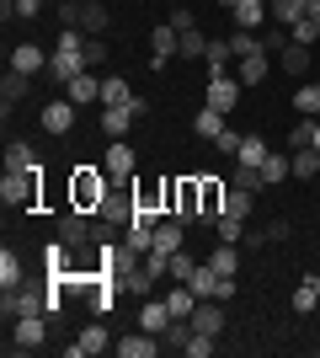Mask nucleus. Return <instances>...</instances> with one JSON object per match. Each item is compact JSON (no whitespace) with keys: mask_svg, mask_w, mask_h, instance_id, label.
Instances as JSON below:
<instances>
[{"mask_svg":"<svg viewBox=\"0 0 320 358\" xmlns=\"http://www.w3.org/2000/svg\"><path fill=\"white\" fill-rule=\"evenodd\" d=\"M43 171H48L43 161L32 166V171H6L0 177V203L6 209H38L43 203Z\"/></svg>","mask_w":320,"mask_h":358,"instance_id":"obj_1","label":"nucleus"},{"mask_svg":"<svg viewBox=\"0 0 320 358\" xmlns=\"http://www.w3.org/2000/svg\"><path fill=\"white\" fill-rule=\"evenodd\" d=\"M107 187H112L107 166H75V171H70V209L96 214V209H102V198H107Z\"/></svg>","mask_w":320,"mask_h":358,"instance_id":"obj_2","label":"nucleus"},{"mask_svg":"<svg viewBox=\"0 0 320 358\" xmlns=\"http://www.w3.org/2000/svg\"><path fill=\"white\" fill-rule=\"evenodd\" d=\"M59 22H64V27L91 32V38H102V32H107V6H102V0H59Z\"/></svg>","mask_w":320,"mask_h":358,"instance_id":"obj_3","label":"nucleus"},{"mask_svg":"<svg viewBox=\"0 0 320 358\" xmlns=\"http://www.w3.org/2000/svg\"><path fill=\"white\" fill-rule=\"evenodd\" d=\"M0 315H6V321H22V315H54V299L16 284V289H6V299H0Z\"/></svg>","mask_w":320,"mask_h":358,"instance_id":"obj_4","label":"nucleus"},{"mask_svg":"<svg viewBox=\"0 0 320 358\" xmlns=\"http://www.w3.org/2000/svg\"><path fill=\"white\" fill-rule=\"evenodd\" d=\"M171 214L182 224H198L203 220V193H198V177H171Z\"/></svg>","mask_w":320,"mask_h":358,"instance_id":"obj_5","label":"nucleus"},{"mask_svg":"<svg viewBox=\"0 0 320 358\" xmlns=\"http://www.w3.org/2000/svg\"><path fill=\"white\" fill-rule=\"evenodd\" d=\"M48 343V315H22L11 321V353H38Z\"/></svg>","mask_w":320,"mask_h":358,"instance_id":"obj_6","label":"nucleus"},{"mask_svg":"<svg viewBox=\"0 0 320 358\" xmlns=\"http://www.w3.org/2000/svg\"><path fill=\"white\" fill-rule=\"evenodd\" d=\"M102 107H134L139 118L150 113V102H144V96H139V91L128 86L123 75H102Z\"/></svg>","mask_w":320,"mask_h":358,"instance_id":"obj_7","label":"nucleus"},{"mask_svg":"<svg viewBox=\"0 0 320 358\" xmlns=\"http://www.w3.org/2000/svg\"><path fill=\"white\" fill-rule=\"evenodd\" d=\"M235 102H241V80L229 70H219L208 80V91H203V107H213V113H235Z\"/></svg>","mask_w":320,"mask_h":358,"instance_id":"obj_8","label":"nucleus"},{"mask_svg":"<svg viewBox=\"0 0 320 358\" xmlns=\"http://www.w3.org/2000/svg\"><path fill=\"white\" fill-rule=\"evenodd\" d=\"M48 75H54V86H70L75 75H86V54L80 48H54L48 54Z\"/></svg>","mask_w":320,"mask_h":358,"instance_id":"obj_9","label":"nucleus"},{"mask_svg":"<svg viewBox=\"0 0 320 358\" xmlns=\"http://www.w3.org/2000/svg\"><path fill=\"white\" fill-rule=\"evenodd\" d=\"M91 236H96V224H91L86 209L59 214V241H64V246H91Z\"/></svg>","mask_w":320,"mask_h":358,"instance_id":"obj_10","label":"nucleus"},{"mask_svg":"<svg viewBox=\"0 0 320 358\" xmlns=\"http://www.w3.org/2000/svg\"><path fill=\"white\" fill-rule=\"evenodd\" d=\"M107 348H112V337H107L102 315H96V321H91L86 331H80V337H75L70 348H64V353H70V358H96V353H107Z\"/></svg>","mask_w":320,"mask_h":358,"instance_id":"obj_11","label":"nucleus"},{"mask_svg":"<svg viewBox=\"0 0 320 358\" xmlns=\"http://www.w3.org/2000/svg\"><path fill=\"white\" fill-rule=\"evenodd\" d=\"M43 129L48 134H70V129H75V102H70V96H54V102L43 107Z\"/></svg>","mask_w":320,"mask_h":358,"instance_id":"obj_12","label":"nucleus"},{"mask_svg":"<svg viewBox=\"0 0 320 358\" xmlns=\"http://www.w3.org/2000/svg\"><path fill=\"white\" fill-rule=\"evenodd\" d=\"M102 166H107V177H134V171H139V155L123 145V139H112L107 155H102Z\"/></svg>","mask_w":320,"mask_h":358,"instance_id":"obj_13","label":"nucleus"},{"mask_svg":"<svg viewBox=\"0 0 320 358\" xmlns=\"http://www.w3.org/2000/svg\"><path fill=\"white\" fill-rule=\"evenodd\" d=\"M198 193H203V220H219V214H224V193H229V187H224V177H198Z\"/></svg>","mask_w":320,"mask_h":358,"instance_id":"obj_14","label":"nucleus"},{"mask_svg":"<svg viewBox=\"0 0 320 358\" xmlns=\"http://www.w3.org/2000/svg\"><path fill=\"white\" fill-rule=\"evenodd\" d=\"M150 252H160V257L182 252V220H176V214H166V220L155 224V246H150Z\"/></svg>","mask_w":320,"mask_h":358,"instance_id":"obj_15","label":"nucleus"},{"mask_svg":"<svg viewBox=\"0 0 320 358\" xmlns=\"http://www.w3.org/2000/svg\"><path fill=\"white\" fill-rule=\"evenodd\" d=\"M192 327L208 331V337H219V331H224V299H198V310H192Z\"/></svg>","mask_w":320,"mask_h":358,"instance_id":"obj_16","label":"nucleus"},{"mask_svg":"<svg viewBox=\"0 0 320 358\" xmlns=\"http://www.w3.org/2000/svg\"><path fill=\"white\" fill-rule=\"evenodd\" d=\"M171 321H176V315H171V305H166V299H144V305H139V327H144V331H155V337H160V331H166Z\"/></svg>","mask_w":320,"mask_h":358,"instance_id":"obj_17","label":"nucleus"},{"mask_svg":"<svg viewBox=\"0 0 320 358\" xmlns=\"http://www.w3.org/2000/svg\"><path fill=\"white\" fill-rule=\"evenodd\" d=\"M32 91V75H22V70H6V80H0V107H6V118H11V107L22 102Z\"/></svg>","mask_w":320,"mask_h":358,"instance_id":"obj_18","label":"nucleus"},{"mask_svg":"<svg viewBox=\"0 0 320 358\" xmlns=\"http://www.w3.org/2000/svg\"><path fill=\"white\" fill-rule=\"evenodd\" d=\"M64 96H70V102H75V107H86V102H96V96H102V75H96V70H86V75H75V80H70V86H64Z\"/></svg>","mask_w":320,"mask_h":358,"instance_id":"obj_19","label":"nucleus"},{"mask_svg":"<svg viewBox=\"0 0 320 358\" xmlns=\"http://www.w3.org/2000/svg\"><path fill=\"white\" fill-rule=\"evenodd\" d=\"M11 70L38 75V70H48V54H43L38 43H16V48H11Z\"/></svg>","mask_w":320,"mask_h":358,"instance_id":"obj_20","label":"nucleus"},{"mask_svg":"<svg viewBox=\"0 0 320 358\" xmlns=\"http://www.w3.org/2000/svg\"><path fill=\"white\" fill-rule=\"evenodd\" d=\"M134 118H139L134 107H102V118H96V123H102V134L123 139V134H128V129H134Z\"/></svg>","mask_w":320,"mask_h":358,"instance_id":"obj_21","label":"nucleus"},{"mask_svg":"<svg viewBox=\"0 0 320 358\" xmlns=\"http://www.w3.org/2000/svg\"><path fill=\"white\" fill-rule=\"evenodd\" d=\"M32 166H38V150L27 139H11L6 145V171H32Z\"/></svg>","mask_w":320,"mask_h":358,"instance_id":"obj_22","label":"nucleus"},{"mask_svg":"<svg viewBox=\"0 0 320 358\" xmlns=\"http://www.w3.org/2000/svg\"><path fill=\"white\" fill-rule=\"evenodd\" d=\"M187 284H192V294H198V299H219V284H224V273H213L208 262H203V268L192 273Z\"/></svg>","mask_w":320,"mask_h":358,"instance_id":"obj_23","label":"nucleus"},{"mask_svg":"<svg viewBox=\"0 0 320 358\" xmlns=\"http://www.w3.org/2000/svg\"><path fill=\"white\" fill-rule=\"evenodd\" d=\"M277 70H283V75H310V48L305 43H289L283 54H277Z\"/></svg>","mask_w":320,"mask_h":358,"instance_id":"obj_24","label":"nucleus"},{"mask_svg":"<svg viewBox=\"0 0 320 358\" xmlns=\"http://www.w3.org/2000/svg\"><path fill=\"white\" fill-rule=\"evenodd\" d=\"M229 187H245V193H261L267 187V177H261V166H229Z\"/></svg>","mask_w":320,"mask_h":358,"instance_id":"obj_25","label":"nucleus"},{"mask_svg":"<svg viewBox=\"0 0 320 358\" xmlns=\"http://www.w3.org/2000/svg\"><path fill=\"white\" fill-rule=\"evenodd\" d=\"M251 209H257V193H245V187H229L224 193V214L229 220H251Z\"/></svg>","mask_w":320,"mask_h":358,"instance_id":"obj_26","label":"nucleus"},{"mask_svg":"<svg viewBox=\"0 0 320 358\" xmlns=\"http://www.w3.org/2000/svg\"><path fill=\"white\" fill-rule=\"evenodd\" d=\"M289 166H294V177H299V182L320 177V150H315V145H310V150H294V155H289Z\"/></svg>","mask_w":320,"mask_h":358,"instance_id":"obj_27","label":"nucleus"},{"mask_svg":"<svg viewBox=\"0 0 320 358\" xmlns=\"http://www.w3.org/2000/svg\"><path fill=\"white\" fill-rule=\"evenodd\" d=\"M267 155H273V150H267V139H261V134H245L241 150H235V161H241V166H261Z\"/></svg>","mask_w":320,"mask_h":358,"instance_id":"obj_28","label":"nucleus"},{"mask_svg":"<svg viewBox=\"0 0 320 358\" xmlns=\"http://www.w3.org/2000/svg\"><path fill=\"white\" fill-rule=\"evenodd\" d=\"M305 6H310V0H273V6H267V16H273L277 27H294V22L305 16Z\"/></svg>","mask_w":320,"mask_h":358,"instance_id":"obj_29","label":"nucleus"},{"mask_svg":"<svg viewBox=\"0 0 320 358\" xmlns=\"http://www.w3.org/2000/svg\"><path fill=\"white\" fill-rule=\"evenodd\" d=\"M261 22H267V6H261V0H241V6H235V27L257 32Z\"/></svg>","mask_w":320,"mask_h":358,"instance_id":"obj_30","label":"nucleus"},{"mask_svg":"<svg viewBox=\"0 0 320 358\" xmlns=\"http://www.w3.org/2000/svg\"><path fill=\"white\" fill-rule=\"evenodd\" d=\"M213 273H224V278H235V268H241V246H229V241H219V252L208 257Z\"/></svg>","mask_w":320,"mask_h":358,"instance_id":"obj_31","label":"nucleus"},{"mask_svg":"<svg viewBox=\"0 0 320 358\" xmlns=\"http://www.w3.org/2000/svg\"><path fill=\"white\" fill-rule=\"evenodd\" d=\"M235 80H241V86H261V80H267V54H251V59H241Z\"/></svg>","mask_w":320,"mask_h":358,"instance_id":"obj_32","label":"nucleus"},{"mask_svg":"<svg viewBox=\"0 0 320 358\" xmlns=\"http://www.w3.org/2000/svg\"><path fill=\"white\" fill-rule=\"evenodd\" d=\"M192 129H198V139H208V145H213V139L224 134V113H213V107H203L198 118H192Z\"/></svg>","mask_w":320,"mask_h":358,"instance_id":"obj_33","label":"nucleus"},{"mask_svg":"<svg viewBox=\"0 0 320 358\" xmlns=\"http://www.w3.org/2000/svg\"><path fill=\"white\" fill-rule=\"evenodd\" d=\"M229 48H235V59H251V54H267V48H261V38H257V32H245V27H235V32H229Z\"/></svg>","mask_w":320,"mask_h":358,"instance_id":"obj_34","label":"nucleus"},{"mask_svg":"<svg viewBox=\"0 0 320 358\" xmlns=\"http://www.w3.org/2000/svg\"><path fill=\"white\" fill-rule=\"evenodd\" d=\"M235 59V48H229V38H208V54H203V64H208L213 75L224 70V64Z\"/></svg>","mask_w":320,"mask_h":358,"instance_id":"obj_35","label":"nucleus"},{"mask_svg":"<svg viewBox=\"0 0 320 358\" xmlns=\"http://www.w3.org/2000/svg\"><path fill=\"white\" fill-rule=\"evenodd\" d=\"M166 305H171V315H192L198 310V294H192V284H176L166 294Z\"/></svg>","mask_w":320,"mask_h":358,"instance_id":"obj_36","label":"nucleus"},{"mask_svg":"<svg viewBox=\"0 0 320 358\" xmlns=\"http://www.w3.org/2000/svg\"><path fill=\"white\" fill-rule=\"evenodd\" d=\"M213 236L229 241V246H241V241H245V220H229V214H219V220H213Z\"/></svg>","mask_w":320,"mask_h":358,"instance_id":"obj_37","label":"nucleus"},{"mask_svg":"<svg viewBox=\"0 0 320 358\" xmlns=\"http://www.w3.org/2000/svg\"><path fill=\"white\" fill-rule=\"evenodd\" d=\"M0 284H6V289H16V284H22V257H16L11 246L0 252Z\"/></svg>","mask_w":320,"mask_h":358,"instance_id":"obj_38","label":"nucleus"},{"mask_svg":"<svg viewBox=\"0 0 320 358\" xmlns=\"http://www.w3.org/2000/svg\"><path fill=\"white\" fill-rule=\"evenodd\" d=\"M261 177H267V187H277V182H283V177H294L289 155H267V161H261Z\"/></svg>","mask_w":320,"mask_h":358,"instance_id":"obj_39","label":"nucleus"},{"mask_svg":"<svg viewBox=\"0 0 320 358\" xmlns=\"http://www.w3.org/2000/svg\"><path fill=\"white\" fill-rule=\"evenodd\" d=\"M176 54H182V59H203V54H208V38H203L198 27H187V32H182V48H176Z\"/></svg>","mask_w":320,"mask_h":358,"instance_id":"obj_40","label":"nucleus"},{"mask_svg":"<svg viewBox=\"0 0 320 358\" xmlns=\"http://www.w3.org/2000/svg\"><path fill=\"white\" fill-rule=\"evenodd\" d=\"M315 305H320V294H315V278H305V284L294 289V310H299V315H310Z\"/></svg>","mask_w":320,"mask_h":358,"instance_id":"obj_41","label":"nucleus"},{"mask_svg":"<svg viewBox=\"0 0 320 358\" xmlns=\"http://www.w3.org/2000/svg\"><path fill=\"white\" fill-rule=\"evenodd\" d=\"M294 107H299L305 118H315V113H320V86H299V91H294Z\"/></svg>","mask_w":320,"mask_h":358,"instance_id":"obj_42","label":"nucleus"},{"mask_svg":"<svg viewBox=\"0 0 320 358\" xmlns=\"http://www.w3.org/2000/svg\"><path fill=\"white\" fill-rule=\"evenodd\" d=\"M289 43H294V38H289V27H277V22H273L267 32H261V48H267V54H283Z\"/></svg>","mask_w":320,"mask_h":358,"instance_id":"obj_43","label":"nucleus"},{"mask_svg":"<svg viewBox=\"0 0 320 358\" xmlns=\"http://www.w3.org/2000/svg\"><path fill=\"white\" fill-rule=\"evenodd\" d=\"M289 38H294V43H305V48H315V43H320V27H315V22H305V16H299V22H294V27H289Z\"/></svg>","mask_w":320,"mask_h":358,"instance_id":"obj_44","label":"nucleus"},{"mask_svg":"<svg viewBox=\"0 0 320 358\" xmlns=\"http://www.w3.org/2000/svg\"><path fill=\"white\" fill-rule=\"evenodd\" d=\"M80 54H86V70H96V64H107V54H112V48H107L102 38H86V48H80Z\"/></svg>","mask_w":320,"mask_h":358,"instance_id":"obj_45","label":"nucleus"},{"mask_svg":"<svg viewBox=\"0 0 320 358\" xmlns=\"http://www.w3.org/2000/svg\"><path fill=\"white\" fill-rule=\"evenodd\" d=\"M289 145L294 150H310V145H315V118H305L299 129H289Z\"/></svg>","mask_w":320,"mask_h":358,"instance_id":"obj_46","label":"nucleus"},{"mask_svg":"<svg viewBox=\"0 0 320 358\" xmlns=\"http://www.w3.org/2000/svg\"><path fill=\"white\" fill-rule=\"evenodd\" d=\"M192 273H198V262H192L187 252H176V257H171V278H176V284H187Z\"/></svg>","mask_w":320,"mask_h":358,"instance_id":"obj_47","label":"nucleus"},{"mask_svg":"<svg viewBox=\"0 0 320 358\" xmlns=\"http://www.w3.org/2000/svg\"><path fill=\"white\" fill-rule=\"evenodd\" d=\"M213 348H219V337H208V331H198V337L187 343V358H208Z\"/></svg>","mask_w":320,"mask_h":358,"instance_id":"obj_48","label":"nucleus"},{"mask_svg":"<svg viewBox=\"0 0 320 358\" xmlns=\"http://www.w3.org/2000/svg\"><path fill=\"white\" fill-rule=\"evenodd\" d=\"M241 139H245V134H235V129H224V134L213 139V145H219V155H235V150H241Z\"/></svg>","mask_w":320,"mask_h":358,"instance_id":"obj_49","label":"nucleus"},{"mask_svg":"<svg viewBox=\"0 0 320 358\" xmlns=\"http://www.w3.org/2000/svg\"><path fill=\"white\" fill-rule=\"evenodd\" d=\"M289 230H294L289 220H267V241H289Z\"/></svg>","mask_w":320,"mask_h":358,"instance_id":"obj_50","label":"nucleus"},{"mask_svg":"<svg viewBox=\"0 0 320 358\" xmlns=\"http://www.w3.org/2000/svg\"><path fill=\"white\" fill-rule=\"evenodd\" d=\"M171 27H176V32H187V27H198V22H192V11L182 6V11H171Z\"/></svg>","mask_w":320,"mask_h":358,"instance_id":"obj_51","label":"nucleus"},{"mask_svg":"<svg viewBox=\"0 0 320 358\" xmlns=\"http://www.w3.org/2000/svg\"><path fill=\"white\" fill-rule=\"evenodd\" d=\"M43 11V0H16V16H22V22H27V16H38Z\"/></svg>","mask_w":320,"mask_h":358,"instance_id":"obj_52","label":"nucleus"},{"mask_svg":"<svg viewBox=\"0 0 320 358\" xmlns=\"http://www.w3.org/2000/svg\"><path fill=\"white\" fill-rule=\"evenodd\" d=\"M305 22H315V27H320V0H310V6H305Z\"/></svg>","mask_w":320,"mask_h":358,"instance_id":"obj_53","label":"nucleus"},{"mask_svg":"<svg viewBox=\"0 0 320 358\" xmlns=\"http://www.w3.org/2000/svg\"><path fill=\"white\" fill-rule=\"evenodd\" d=\"M219 6H224V11H235V6H241V0H219Z\"/></svg>","mask_w":320,"mask_h":358,"instance_id":"obj_54","label":"nucleus"},{"mask_svg":"<svg viewBox=\"0 0 320 358\" xmlns=\"http://www.w3.org/2000/svg\"><path fill=\"white\" fill-rule=\"evenodd\" d=\"M310 278H315V294H320V273H310Z\"/></svg>","mask_w":320,"mask_h":358,"instance_id":"obj_55","label":"nucleus"},{"mask_svg":"<svg viewBox=\"0 0 320 358\" xmlns=\"http://www.w3.org/2000/svg\"><path fill=\"white\" fill-rule=\"evenodd\" d=\"M315 150H320V123H315Z\"/></svg>","mask_w":320,"mask_h":358,"instance_id":"obj_56","label":"nucleus"},{"mask_svg":"<svg viewBox=\"0 0 320 358\" xmlns=\"http://www.w3.org/2000/svg\"><path fill=\"white\" fill-rule=\"evenodd\" d=\"M261 6H273V0H261Z\"/></svg>","mask_w":320,"mask_h":358,"instance_id":"obj_57","label":"nucleus"},{"mask_svg":"<svg viewBox=\"0 0 320 358\" xmlns=\"http://www.w3.org/2000/svg\"><path fill=\"white\" fill-rule=\"evenodd\" d=\"M315 86H320V75H315Z\"/></svg>","mask_w":320,"mask_h":358,"instance_id":"obj_58","label":"nucleus"},{"mask_svg":"<svg viewBox=\"0 0 320 358\" xmlns=\"http://www.w3.org/2000/svg\"><path fill=\"white\" fill-rule=\"evenodd\" d=\"M54 6H59V0H54Z\"/></svg>","mask_w":320,"mask_h":358,"instance_id":"obj_59","label":"nucleus"},{"mask_svg":"<svg viewBox=\"0 0 320 358\" xmlns=\"http://www.w3.org/2000/svg\"><path fill=\"white\" fill-rule=\"evenodd\" d=\"M315 48H320V43H315Z\"/></svg>","mask_w":320,"mask_h":358,"instance_id":"obj_60","label":"nucleus"}]
</instances>
